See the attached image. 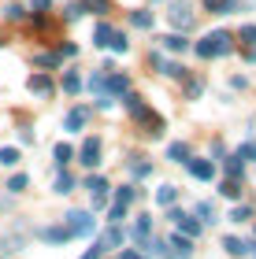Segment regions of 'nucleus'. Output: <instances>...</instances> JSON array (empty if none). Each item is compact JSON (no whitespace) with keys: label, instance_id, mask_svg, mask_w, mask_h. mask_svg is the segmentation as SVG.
Returning a JSON list of instances; mask_svg holds the SVG:
<instances>
[{"label":"nucleus","instance_id":"obj_21","mask_svg":"<svg viewBox=\"0 0 256 259\" xmlns=\"http://www.w3.org/2000/svg\"><path fill=\"white\" fill-rule=\"evenodd\" d=\"M223 248H227L230 255H245V252H249V244H241L238 237H227V241H223Z\"/></svg>","mask_w":256,"mask_h":259},{"label":"nucleus","instance_id":"obj_40","mask_svg":"<svg viewBox=\"0 0 256 259\" xmlns=\"http://www.w3.org/2000/svg\"><path fill=\"white\" fill-rule=\"evenodd\" d=\"M249 252H252V259H256V241H249Z\"/></svg>","mask_w":256,"mask_h":259},{"label":"nucleus","instance_id":"obj_30","mask_svg":"<svg viewBox=\"0 0 256 259\" xmlns=\"http://www.w3.org/2000/svg\"><path fill=\"white\" fill-rule=\"evenodd\" d=\"M112 52H126V49H130V45H126V37H123V33H112Z\"/></svg>","mask_w":256,"mask_h":259},{"label":"nucleus","instance_id":"obj_12","mask_svg":"<svg viewBox=\"0 0 256 259\" xmlns=\"http://www.w3.org/2000/svg\"><path fill=\"white\" fill-rule=\"evenodd\" d=\"M149 233H153V219H149V215H141V219L134 222V241L141 244V248H149Z\"/></svg>","mask_w":256,"mask_h":259},{"label":"nucleus","instance_id":"obj_1","mask_svg":"<svg viewBox=\"0 0 256 259\" xmlns=\"http://www.w3.org/2000/svg\"><path fill=\"white\" fill-rule=\"evenodd\" d=\"M230 49H234V33H227V30H212V33H204V37L197 41V56H201V60L227 56Z\"/></svg>","mask_w":256,"mask_h":259},{"label":"nucleus","instance_id":"obj_39","mask_svg":"<svg viewBox=\"0 0 256 259\" xmlns=\"http://www.w3.org/2000/svg\"><path fill=\"white\" fill-rule=\"evenodd\" d=\"M30 8H38V11H45V8H49V0H30Z\"/></svg>","mask_w":256,"mask_h":259},{"label":"nucleus","instance_id":"obj_9","mask_svg":"<svg viewBox=\"0 0 256 259\" xmlns=\"http://www.w3.org/2000/svg\"><path fill=\"white\" fill-rule=\"evenodd\" d=\"M38 237L49 241V244H63V241H71V230L67 226H45V230H38Z\"/></svg>","mask_w":256,"mask_h":259},{"label":"nucleus","instance_id":"obj_31","mask_svg":"<svg viewBox=\"0 0 256 259\" xmlns=\"http://www.w3.org/2000/svg\"><path fill=\"white\" fill-rule=\"evenodd\" d=\"M33 63H38V67H56V63H60V56H52V52H41Z\"/></svg>","mask_w":256,"mask_h":259},{"label":"nucleus","instance_id":"obj_10","mask_svg":"<svg viewBox=\"0 0 256 259\" xmlns=\"http://www.w3.org/2000/svg\"><path fill=\"white\" fill-rule=\"evenodd\" d=\"M204 8L212 11V15H234L241 8V0H204Z\"/></svg>","mask_w":256,"mask_h":259},{"label":"nucleus","instance_id":"obj_36","mask_svg":"<svg viewBox=\"0 0 256 259\" xmlns=\"http://www.w3.org/2000/svg\"><path fill=\"white\" fill-rule=\"evenodd\" d=\"M78 85H82L78 74H67V78H63V89H67V93H78Z\"/></svg>","mask_w":256,"mask_h":259},{"label":"nucleus","instance_id":"obj_35","mask_svg":"<svg viewBox=\"0 0 256 259\" xmlns=\"http://www.w3.org/2000/svg\"><path fill=\"white\" fill-rule=\"evenodd\" d=\"M134 178H145V174H153V163H134Z\"/></svg>","mask_w":256,"mask_h":259},{"label":"nucleus","instance_id":"obj_2","mask_svg":"<svg viewBox=\"0 0 256 259\" xmlns=\"http://www.w3.org/2000/svg\"><path fill=\"white\" fill-rule=\"evenodd\" d=\"M67 230H71V237H89L93 233V215L89 211H71V215H67Z\"/></svg>","mask_w":256,"mask_h":259},{"label":"nucleus","instance_id":"obj_17","mask_svg":"<svg viewBox=\"0 0 256 259\" xmlns=\"http://www.w3.org/2000/svg\"><path fill=\"white\" fill-rule=\"evenodd\" d=\"M86 119H89V108H75L71 115H67V130H82Z\"/></svg>","mask_w":256,"mask_h":259},{"label":"nucleus","instance_id":"obj_19","mask_svg":"<svg viewBox=\"0 0 256 259\" xmlns=\"http://www.w3.org/2000/svg\"><path fill=\"white\" fill-rule=\"evenodd\" d=\"M156 200H160V204H164V207H171L174 200H178V189H174V185H160V193H156Z\"/></svg>","mask_w":256,"mask_h":259},{"label":"nucleus","instance_id":"obj_11","mask_svg":"<svg viewBox=\"0 0 256 259\" xmlns=\"http://www.w3.org/2000/svg\"><path fill=\"white\" fill-rule=\"evenodd\" d=\"M78 156H82L86 167H97V163H100V159H97V156H100V141H97V137H89L86 145H82V152H78Z\"/></svg>","mask_w":256,"mask_h":259},{"label":"nucleus","instance_id":"obj_15","mask_svg":"<svg viewBox=\"0 0 256 259\" xmlns=\"http://www.w3.org/2000/svg\"><path fill=\"white\" fill-rule=\"evenodd\" d=\"M164 49H167V52H186V49H190V41H186L182 33H167V37H164Z\"/></svg>","mask_w":256,"mask_h":259},{"label":"nucleus","instance_id":"obj_24","mask_svg":"<svg viewBox=\"0 0 256 259\" xmlns=\"http://www.w3.org/2000/svg\"><path fill=\"white\" fill-rule=\"evenodd\" d=\"M249 219H252V211H249L245 204H238L234 211H230V222H249Z\"/></svg>","mask_w":256,"mask_h":259},{"label":"nucleus","instance_id":"obj_32","mask_svg":"<svg viewBox=\"0 0 256 259\" xmlns=\"http://www.w3.org/2000/svg\"><path fill=\"white\" fill-rule=\"evenodd\" d=\"M86 8H93V11H97V15H104V11L112 8V0H86Z\"/></svg>","mask_w":256,"mask_h":259},{"label":"nucleus","instance_id":"obj_28","mask_svg":"<svg viewBox=\"0 0 256 259\" xmlns=\"http://www.w3.org/2000/svg\"><path fill=\"white\" fill-rule=\"evenodd\" d=\"M134 196H137V193H134V185H123V189L115 193V204H130Z\"/></svg>","mask_w":256,"mask_h":259},{"label":"nucleus","instance_id":"obj_3","mask_svg":"<svg viewBox=\"0 0 256 259\" xmlns=\"http://www.w3.org/2000/svg\"><path fill=\"white\" fill-rule=\"evenodd\" d=\"M123 241H126V230L119 226V222H112V226H108V230H104V233H100V241H97V248H100V252H112V248H119V244H123Z\"/></svg>","mask_w":256,"mask_h":259},{"label":"nucleus","instance_id":"obj_16","mask_svg":"<svg viewBox=\"0 0 256 259\" xmlns=\"http://www.w3.org/2000/svg\"><path fill=\"white\" fill-rule=\"evenodd\" d=\"M167 159H171V163H186V159H190V145H182V141H174V145L167 148Z\"/></svg>","mask_w":256,"mask_h":259},{"label":"nucleus","instance_id":"obj_22","mask_svg":"<svg viewBox=\"0 0 256 259\" xmlns=\"http://www.w3.org/2000/svg\"><path fill=\"white\" fill-rule=\"evenodd\" d=\"M19 163V148H0V167H15Z\"/></svg>","mask_w":256,"mask_h":259},{"label":"nucleus","instance_id":"obj_5","mask_svg":"<svg viewBox=\"0 0 256 259\" xmlns=\"http://www.w3.org/2000/svg\"><path fill=\"white\" fill-rule=\"evenodd\" d=\"M171 219H174V226H178V233H182V237H197V233H201V222H197V219H190V215H186V211H171Z\"/></svg>","mask_w":256,"mask_h":259},{"label":"nucleus","instance_id":"obj_23","mask_svg":"<svg viewBox=\"0 0 256 259\" xmlns=\"http://www.w3.org/2000/svg\"><path fill=\"white\" fill-rule=\"evenodd\" d=\"M197 215H201V222H215V207L208 204V200H201V204H197Z\"/></svg>","mask_w":256,"mask_h":259},{"label":"nucleus","instance_id":"obj_27","mask_svg":"<svg viewBox=\"0 0 256 259\" xmlns=\"http://www.w3.org/2000/svg\"><path fill=\"white\" fill-rule=\"evenodd\" d=\"M71 185H75V178H71V174H60V178H56V193H71Z\"/></svg>","mask_w":256,"mask_h":259},{"label":"nucleus","instance_id":"obj_13","mask_svg":"<svg viewBox=\"0 0 256 259\" xmlns=\"http://www.w3.org/2000/svg\"><path fill=\"white\" fill-rule=\"evenodd\" d=\"M30 93L49 97V93H52V78H49V74H33V78H30Z\"/></svg>","mask_w":256,"mask_h":259},{"label":"nucleus","instance_id":"obj_8","mask_svg":"<svg viewBox=\"0 0 256 259\" xmlns=\"http://www.w3.org/2000/svg\"><path fill=\"white\" fill-rule=\"evenodd\" d=\"M171 26H174V30H190V26H193L190 4H174V8H171Z\"/></svg>","mask_w":256,"mask_h":259},{"label":"nucleus","instance_id":"obj_34","mask_svg":"<svg viewBox=\"0 0 256 259\" xmlns=\"http://www.w3.org/2000/svg\"><path fill=\"white\" fill-rule=\"evenodd\" d=\"M238 159H256V145H252V141H249V145H241V148H238Z\"/></svg>","mask_w":256,"mask_h":259},{"label":"nucleus","instance_id":"obj_4","mask_svg":"<svg viewBox=\"0 0 256 259\" xmlns=\"http://www.w3.org/2000/svg\"><path fill=\"white\" fill-rule=\"evenodd\" d=\"M86 189L93 193V211H100L104 204H108V182H104V178H100V174H97V178H93V174H89V182H86Z\"/></svg>","mask_w":256,"mask_h":259},{"label":"nucleus","instance_id":"obj_14","mask_svg":"<svg viewBox=\"0 0 256 259\" xmlns=\"http://www.w3.org/2000/svg\"><path fill=\"white\" fill-rule=\"evenodd\" d=\"M112 26H108V22H100V26L97 30H93V45H97V49H108V41H112Z\"/></svg>","mask_w":256,"mask_h":259},{"label":"nucleus","instance_id":"obj_26","mask_svg":"<svg viewBox=\"0 0 256 259\" xmlns=\"http://www.w3.org/2000/svg\"><path fill=\"white\" fill-rule=\"evenodd\" d=\"M4 189H8V193H22V189H26V174H15V178L4 185Z\"/></svg>","mask_w":256,"mask_h":259},{"label":"nucleus","instance_id":"obj_18","mask_svg":"<svg viewBox=\"0 0 256 259\" xmlns=\"http://www.w3.org/2000/svg\"><path fill=\"white\" fill-rule=\"evenodd\" d=\"M130 22L137 30H153V11H130Z\"/></svg>","mask_w":256,"mask_h":259},{"label":"nucleus","instance_id":"obj_29","mask_svg":"<svg viewBox=\"0 0 256 259\" xmlns=\"http://www.w3.org/2000/svg\"><path fill=\"white\" fill-rule=\"evenodd\" d=\"M126 219V204H112V211H108V222H123Z\"/></svg>","mask_w":256,"mask_h":259},{"label":"nucleus","instance_id":"obj_25","mask_svg":"<svg viewBox=\"0 0 256 259\" xmlns=\"http://www.w3.org/2000/svg\"><path fill=\"white\" fill-rule=\"evenodd\" d=\"M219 193H223V196H230V200H238V196H241V185H238L234 178H230V182H223V189H219Z\"/></svg>","mask_w":256,"mask_h":259},{"label":"nucleus","instance_id":"obj_38","mask_svg":"<svg viewBox=\"0 0 256 259\" xmlns=\"http://www.w3.org/2000/svg\"><path fill=\"white\" fill-rule=\"evenodd\" d=\"M115 259H145V255H141V252H119Z\"/></svg>","mask_w":256,"mask_h":259},{"label":"nucleus","instance_id":"obj_37","mask_svg":"<svg viewBox=\"0 0 256 259\" xmlns=\"http://www.w3.org/2000/svg\"><path fill=\"white\" fill-rule=\"evenodd\" d=\"M238 37H241V41H249V45H256V26H241Z\"/></svg>","mask_w":256,"mask_h":259},{"label":"nucleus","instance_id":"obj_20","mask_svg":"<svg viewBox=\"0 0 256 259\" xmlns=\"http://www.w3.org/2000/svg\"><path fill=\"white\" fill-rule=\"evenodd\" d=\"M71 159H75V148H71V145H63V141H60V145H56V163L63 167V163H71Z\"/></svg>","mask_w":256,"mask_h":259},{"label":"nucleus","instance_id":"obj_7","mask_svg":"<svg viewBox=\"0 0 256 259\" xmlns=\"http://www.w3.org/2000/svg\"><path fill=\"white\" fill-rule=\"evenodd\" d=\"M167 248H171L167 259H190V255H193V241H190V237H182V233H174Z\"/></svg>","mask_w":256,"mask_h":259},{"label":"nucleus","instance_id":"obj_33","mask_svg":"<svg viewBox=\"0 0 256 259\" xmlns=\"http://www.w3.org/2000/svg\"><path fill=\"white\" fill-rule=\"evenodd\" d=\"M227 174H230V178H241V159H227Z\"/></svg>","mask_w":256,"mask_h":259},{"label":"nucleus","instance_id":"obj_6","mask_svg":"<svg viewBox=\"0 0 256 259\" xmlns=\"http://www.w3.org/2000/svg\"><path fill=\"white\" fill-rule=\"evenodd\" d=\"M186 163H190V174L197 182H212L215 178V163L212 159H186Z\"/></svg>","mask_w":256,"mask_h":259}]
</instances>
